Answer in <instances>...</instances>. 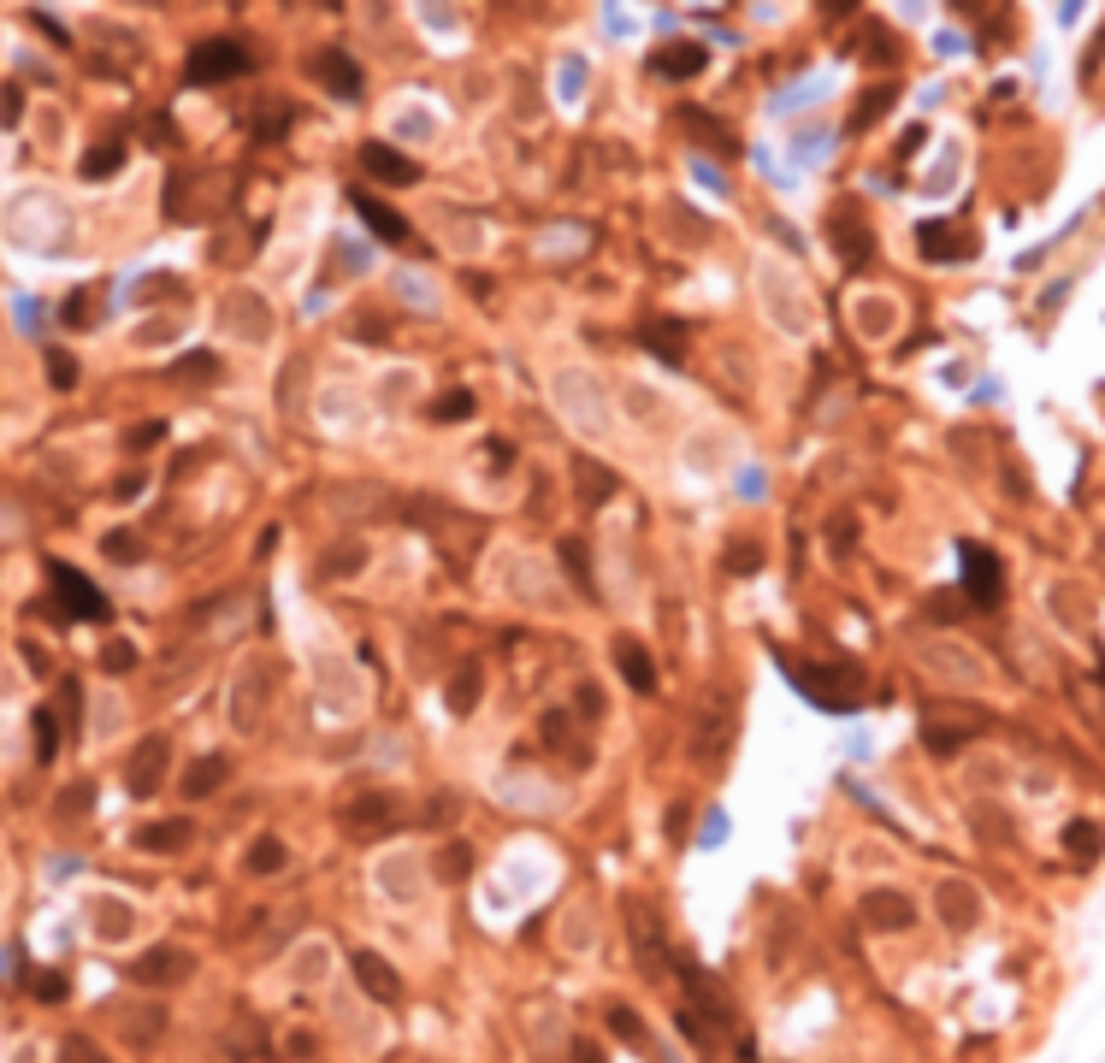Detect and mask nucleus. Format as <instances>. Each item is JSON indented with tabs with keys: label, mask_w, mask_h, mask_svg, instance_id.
<instances>
[{
	"label": "nucleus",
	"mask_w": 1105,
	"mask_h": 1063,
	"mask_svg": "<svg viewBox=\"0 0 1105 1063\" xmlns=\"http://www.w3.org/2000/svg\"><path fill=\"white\" fill-rule=\"evenodd\" d=\"M48 585H54V603H60L65 621H107V615H113V603L101 597V585H95V579H83L77 567L48 562Z\"/></svg>",
	"instance_id": "f257e3e1"
},
{
	"label": "nucleus",
	"mask_w": 1105,
	"mask_h": 1063,
	"mask_svg": "<svg viewBox=\"0 0 1105 1063\" xmlns=\"http://www.w3.org/2000/svg\"><path fill=\"white\" fill-rule=\"evenodd\" d=\"M243 71H249V54H243L237 42H225V36L195 42V54H190V83H195V89L225 83V77H243Z\"/></svg>",
	"instance_id": "f03ea898"
},
{
	"label": "nucleus",
	"mask_w": 1105,
	"mask_h": 1063,
	"mask_svg": "<svg viewBox=\"0 0 1105 1063\" xmlns=\"http://www.w3.org/2000/svg\"><path fill=\"white\" fill-rule=\"evenodd\" d=\"M166 762H172L166 739H142V745H136V756L125 762L130 798H154V792H160V780H166Z\"/></svg>",
	"instance_id": "7ed1b4c3"
},
{
	"label": "nucleus",
	"mask_w": 1105,
	"mask_h": 1063,
	"mask_svg": "<svg viewBox=\"0 0 1105 1063\" xmlns=\"http://www.w3.org/2000/svg\"><path fill=\"white\" fill-rule=\"evenodd\" d=\"M361 172H367V178H379V184H396V189L420 178V166H414L408 154H396L390 142H361Z\"/></svg>",
	"instance_id": "20e7f679"
},
{
	"label": "nucleus",
	"mask_w": 1105,
	"mask_h": 1063,
	"mask_svg": "<svg viewBox=\"0 0 1105 1063\" xmlns=\"http://www.w3.org/2000/svg\"><path fill=\"white\" fill-rule=\"evenodd\" d=\"M964 579H970V597H981V609H993V603H999V591H1005V579H999V556H993V550H981V544H964Z\"/></svg>",
	"instance_id": "39448f33"
},
{
	"label": "nucleus",
	"mask_w": 1105,
	"mask_h": 1063,
	"mask_svg": "<svg viewBox=\"0 0 1105 1063\" xmlns=\"http://www.w3.org/2000/svg\"><path fill=\"white\" fill-rule=\"evenodd\" d=\"M195 963L184 951H172V945H160V951H148V957H136V969H130V981H142V987H172V981H184Z\"/></svg>",
	"instance_id": "423d86ee"
},
{
	"label": "nucleus",
	"mask_w": 1105,
	"mask_h": 1063,
	"mask_svg": "<svg viewBox=\"0 0 1105 1063\" xmlns=\"http://www.w3.org/2000/svg\"><path fill=\"white\" fill-rule=\"evenodd\" d=\"M627 922H633V939H639V963L645 969H668V945H662V928H656V916L645 922V904L639 898H627Z\"/></svg>",
	"instance_id": "0eeeda50"
},
{
	"label": "nucleus",
	"mask_w": 1105,
	"mask_h": 1063,
	"mask_svg": "<svg viewBox=\"0 0 1105 1063\" xmlns=\"http://www.w3.org/2000/svg\"><path fill=\"white\" fill-rule=\"evenodd\" d=\"M355 981L373 993L379 1004H396L402 999V987H396V969H390L379 951H355Z\"/></svg>",
	"instance_id": "6e6552de"
},
{
	"label": "nucleus",
	"mask_w": 1105,
	"mask_h": 1063,
	"mask_svg": "<svg viewBox=\"0 0 1105 1063\" xmlns=\"http://www.w3.org/2000/svg\"><path fill=\"white\" fill-rule=\"evenodd\" d=\"M656 71L662 77H698L704 65H710V54H704V42H668V48H656Z\"/></svg>",
	"instance_id": "1a4fd4ad"
},
{
	"label": "nucleus",
	"mask_w": 1105,
	"mask_h": 1063,
	"mask_svg": "<svg viewBox=\"0 0 1105 1063\" xmlns=\"http://www.w3.org/2000/svg\"><path fill=\"white\" fill-rule=\"evenodd\" d=\"M863 916H869L875 928H910V922H916V904H910L905 892H869V898H863Z\"/></svg>",
	"instance_id": "9d476101"
},
{
	"label": "nucleus",
	"mask_w": 1105,
	"mask_h": 1063,
	"mask_svg": "<svg viewBox=\"0 0 1105 1063\" xmlns=\"http://www.w3.org/2000/svg\"><path fill=\"white\" fill-rule=\"evenodd\" d=\"M349 201L361 207V219H367V225H373V231H379L385 243H408V219H402V213H390V207H385V201H379V195H367V189H355Z\"/></svg>",
	"instance_id": "9b49d317"
},
{
	"label": "nucleus",
	"mask_w": 1105,
	"mask_h": 1063,
	"mask_svg": "<svg viewBox=\"0 0 1105 1063\" xmlns=\"http://www.w3.org/2000/svg\"><path fill=\"white\" fill-rule=\"evenodd\" d=\"M314 71L331 77V95H337V101H355V95H361V71H355V60H343L337 48H325L320 60H314Z\"/></svg>",
	"instance_id": "f8f14e48"
},
{
	"label": "nucleus",
	"mask_w": 1105,
	"mask_h": 1063,
	"mask_svg": "<svg viewBox=\"0 0 1105 1063\" xmlns=\"http://www.w3.org/2000/svg\"><path fill=\"white\" fill-rule=\"evenodd\" d=\"M615 662H621V674H627L633 691H656V668H650V656H645L639 638H621V644H615Z\"/></svg>",
	"instance_id": "ddd939ff"
},
{
	"label": "nucleus",
	"mask_w": 1105,
	"mask_h": 1063,
	"mask_svg": "<svg viewBox=\"0 0 1105 1063\" xmlns=\"http://www.w3.org/2000/svg\"><path fill=\"white\" fill-rule=\"evenodd\" d=\"M869 249H875V237H869L857 219H834V254H840L845 266H863Z\"/></svg>",
	"instance_id": "4468645a"
},
{
	"label": "nucleus",
	"mask_w": 1105,
	"mask_h": 1063,
	"mask_svg": "<svg viewBox=\"0 0 1105 1063\" xmlns=\"http://www.w3.org/2000/svg\"><path fill=\"white\" fill-rule=\"evenodd\" d=\"M922 254H928V260H964V254H970V237H958L946 219H940V225H922Z\"/></svg>",
	"instance_id": "2eb2a0df"
},
{
	"label": "nucleus",
	"mask_w": 1105,
	"mask_h": 1063,
	"mask_svg": "<svg viewBox=\"0 0 1105 1063\" xmlns=\"http://www.w3.org/2000/svg\"><path fill=\"white\" fill-rule=\"evenodd\" d=\"M639 337H645L662 361H680V355H686V331H680V319H645V331H639Z\"/></svg>",
	"instance_id": "dca6fc26"
},
{
	"label": "nucleus",
	"mask_w": 1105,
	"mask_h": 1063,
	"mask_svg": "<svg viewBox=\"0 0 1105 1063\" xmlns=\"http://www.w3.org/2000/svg\"><path fill=\"white\" fill-rule=\"evenodd\" d=\"M225 786V756H201L190 762V774H184V798H213Z\"/></svg>",
	"instance_id": "f3484780"
},
{
	"label": "nucleus",
	"mask_w": 1105,
	"mask_h": 1063,
	"mask_svg": "<svg viewBox=\"0 0 1105 1063\" xmlns=\"http://www.w3.org/2000/svg\"><path fill=\"white\" fill-rule=\"evenodd\" d=\"M887 107H893V89H887V83H875V89H869V95L851 107V130H869L881 113H887Z\"/></svg>",
	"instance_id": "a211bd4d"
},
{
	"label": "nucleus",
	"mask_w": 1105,
	"mask_h": 1063,
	"mask_svg": "<svg viewBox=\"0 0 1105 1063\" xmlns=\"http://www.w3.org/2000/svg\"><path fill=\"white\" fill-rule=\"evenodd\" d=\"M1064 845H1070V857L1094 863V857H1100V827H1094V821H1070V827H1064Z\"/></svg>",
	"instance_id": "6ab92c4d"
},
{
	"label": "nucleus",
	"mask_w": 1105,
	"mask_h": 1063,
	"mask_svg": "<svg viewBox=\"0 0 1105 1063\" xmlns=\"http://www.w3.org/2000/svg\"><path fill=\"white\" fill-rule=\"evenodd\" d=\"M184 839H190V821H154V827L142 833V845H148V851H178Z\"/></svg>",
	"instance_id": "aec40b11"
},
{
	"label": "nucleus",
	"mask_w": 1105,
	"mask_h": 1063,
	"mask_svg": "<svg viewBox=\"0 0 1105 1063\" xmlns=\"http://www.w3.org/2000/svg\"><path fill=\"white\" fill-rule=\"evenodd\" d=\"M467 414H473V396H467V390H444V396L432 402V420H438V426H450V420H467Z\"/></svg>",
	"instance_id": "412c9836"
},
{
	"label": "nucleus",
	"mask_w": 1105,
	"mask_h": 1063,
	"mask_svg": "<svg viewBox=\"0 0 1105 1063\" xmlns=\"http://www.w3.org/2000/svg\"><path fill=\"white\" fill-rule=\"evenodd\" d=\"M574 473H580V497L585 502H597V497H609V491H615V473H597V461H580Z\"/></svg>",
	"instance_id": "4be33fe9"
},
{
	"label": "nucleus",
	"mask_w": 1105,
	"mask_h": 1063,
	"mask_svg": "<svg viewBox=\"0 0 1105 1063\" xmlns=\"http://www.w3.org/2000/svg\"><path fill=\"white\" fill-rule=\"evenodd\" d=\"M119 160H125V142H101V148H95V154L83 160V178H107V172H113Z\"/></svg>",
	"instance_id": "5701e85b"
},
{
	"label": "nucleus",
	"mask_w": 1105,
	"mask_h": 1063,
	"mask_svg": "<svg viewBox=\"0 0 1105 1063\" xmlns=\"http://www.w3.org/2000/svg\"><path fill=\"white\" fill-rule=\"evenodd\" d=\"M30 739H36V762H54V715L48 709L30 721Z\"/></svg>",
	"instance_id": "b1692460"
},
{
	"label": "nucleus",
	"mask_w": 1105,
	"mask_h": 1063,
	"mask_svg": "<svg viewBox=\"0 0 1105 1063\" xmlns=\"http://www.w3.org/2000/svg\"><path fill=\"white\" fill-rule=\"evenodd\" d=\"M249 869H255V875H266V869H284V845H278V839H260L255 851H249Z\"/></svg>",
	"instance_id": "393cba45"
},
{
	"label": "nucleus",
	"mask_w": 1105,
	"mask_h": 1063,
	"mask_svg": "<svg viewBox=\"0 0 1105 1063\" xmlns=\"http://www.w3.org/2000/svg\"><path fill=\"white\" fill-rule=\"evenodd\" d=\"M48 378H54V390H71L77 384V361L65 349H48Z\"/></svg>",
	"instance_id": "a878e982"
},
{
	"label": "nucleus",
	"mask_w": 1105,
	"mask_h": 1063,
	"mask_svg": "<svg viewBox=\"0 0 1105 1063\" xmlns=\"http://www.w3.org/2000/svg\"><path fill=\"white\" fill-rule=\"evenodd\" d=\"M24 987H30V993H36V999H65V981L60 975H54V969H36V975H30V981H24Z\"/></svg>",
	"instance_id": "bb28decb"
},
{
	"label": "nucleus",
	"mask_w": 1105,
	"mask_h": 1063,
	"mask_svg": "<svg viewBox=\"0 0 1105 1063\" xmlns=\"http://www.w3.org/2000/svg\"><path fill=\"white\" fill-rule=\"evenodd\" d=\"M473 691H479V668H467L450 686V709H473Z\"/></svg>",
	"instance_id": "cd10ccee"
},
{
	"label": "nucleus",
	"mask_w": 1105,
	"mask_h": 1063,
	"mask_svg": "<svg viewBox=\"0 0 1105 1063\" xmlns=\"http://www.w3.org/2000/svg\"><path fill=\"white\" fill-rule=\"evenodd\" d=\"M89 313H95V296H71V302H65V325H77V331H83V325H95Z\"/></svg>",
	"instance_id": "c85d7f7f"
},
{
	"label": "nucleus",
	"mask_w": 1105,
	"mask_h": 1063,
	"mask_svg": "<svg viewBox=\"0 0 1105 1063\" xmlns=\"http://www.w3.org/2000/svg\"><path fill=\"white\" fill-rule=\"evenodd\" d=\"M609 1022L621 1028V1040H633V1046H639V1016H633L627 1004H609Z\"/></svg>",
	"instance_id": "c756f323"
},
{
	"label": "nucleus",
	"mask_w": 1105,
	"mask_h": 1063,
	"mask_svg": "<svg viewBox=\"0 0 1105 1063\" xmlns=\"http://www.w3.org/2000/svg\"><path fill=\"white\" fill-rule=\"evenodd\" d=\"M18 113H24V95H18V89H0V125L12 130V125H18Z\"/></svg>",
	"instance_id": "7c9ffc66"
},
{
	"label": "nucleus",
	"mask_w": 1105,
	"mask_h": 1063,
	"mask_svg": "<svg viewBox=\"0 0 1105 1063\" xmlns=\"http://www.w3.org/2000/svg\"><path fill=\"white\" fill-rule=\"evenodd\" d=\"M101 662H107V674H125L130 662H136V650H130V644H107V656H101Z\"/></svg>",
	"instance_id": "2f4dec72"
},
{
	"label": "nucleus",
	"mask_w": 1105,
	"mask_h": 1063,
	"mask_svg": "<svg viewBox=\"0 0 1105 1063\" xmlns=\"http://www.w3.org/2000/svg\"><path fill=\"white\" fill-rule=\"evenodd\" d=\"M107 556H113V562H136V538L113 532V538H107Z\"/></svg>",
	"instance_id": "473e14b6"
},
{
	"label": "nucleus",
	"mask_w": 1105,
	"mask_h": 1063,
	"mask_svg": "<svg viewBox=\"0 0 1105 1063\" xmlns=\"http://www.w3.org/2000/svg\"><path fill=\"white\" fill-rule=\"evenodd\" d=\"M574 1063H597V1046H591V1040H574Z\"/></svg>",
	"instance_id": "72a5a7b5"
}]
</instances>
